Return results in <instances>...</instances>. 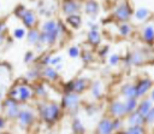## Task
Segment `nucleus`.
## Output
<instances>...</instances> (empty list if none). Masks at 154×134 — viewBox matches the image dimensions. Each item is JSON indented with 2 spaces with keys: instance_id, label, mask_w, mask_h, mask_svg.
I'll return each mask as SVG.
<instances>
[{
  "instance_id": "cd10ccee",
  "label": "nucleus",
  "mask_w": 154,
  "mask_h": 134,
  "mask_svg": "<svg viewBox=\"0 0 154 134\" xmlns=\"http://www.w3.org/2000/svg\"><path fill=\"white\" fill-rule=\"evenodd\" d=\"M153 105H154V103L150 100V98H149L148 95H146V97L138 99V104H137V109H136V110H137L142 116H146L147 112L152 109Z\"/></svg>"
},
{
  "instance_id": "c03bdc74",
  "label": "nucleus",
  "mask_w": 154,
  "mask_h": 134,
  "mask_svg": "<svg viewBox=\"0 0 154 134\" xmlns=\"http://www.w3.org/2000/svg\"><path fill=\"white\" fill-rule=\"evenodd\" d=\"M64 68H65V63L63 62V63H59V64H57L55 66H54V69L58 71V72H60L61 70H64Z\"/></svg>"
},
{
  "instance_id": "a19ab883",
  "label": "nucleus",
  "mask_w": 154,
  "mask_h": 134,
  "mask_svg": "<svg viewBox=\"0 0 154 134\" xmlns=\"http://www.w3.org/2000/svg\"><path fill=\"white\" fill-rule=\"evenodd\" d=\"M63 62H64V56H63V54H53V56H52V58H51L49 65L55 66L57 64L63 63Z\"/></svg>"
},
{
  "instance_id": "79ce46f5",
  "label": "nucleus",
  "mask_w": 154,
  "mask_h": 134,
  "mask_svg": "<svg viewBox=\"0 0 154 134\" xmlns=\"http://www.w3.org/2000/svg\"><path fill=\"white\" fill-rule=\"evenodd\" d=\"M7 122H8V120H7L4 115L0 113V132L4 130V129L7 127Z\"/></svg>"
},
{
  "instance_id": "7c9ffc66",
  "label": "nucleus",
  "mask_w": 154,
  "mask_h": 134,
  "mask_svg": "<svg viewBox=\"0 0 154 134\" xmlns=\"http://www.w3.org/2000/svg\"><path fill=\"white\" fill-rule=\"evenodd\" d=\"M106 62H107V65L111 66V68H117L122 64V56L119 53H109L106 58Z\"/></svg>"
},
{
  "instance_id": "49530a36",
  "label": "nucleus",
  "mask_w": 154,
  "mask_h": 134,
  "mask_svg": "<svg viewBox=\"0 0 154 134\" xmlns=\"http://www.w3.org/2000/svg\"><path fill=\"white\" fill-rule=\"evenodd\" d=\"M4 98H5V94H4V93L1 92V89H0V103L4 100Z\"/></svg>"
},
{
  "instance_id": "5701e85b",
  "label": "nucleus",
  "mask_w": 154,
  "mask_h": 134,
  "mask_svg": "<svg viewBox=\"0 0 154 134\" xmlns=\"http://www.w3.org/2000/svg\"><path fill=\"white\" fill-rule=\"evenodd\" d=\"M135 31H136L135 25H134L131 22L117 23V33H118V35H119L120 37H123V39L131 37Z\"/></svg>"
},
{
  "instance_id": "6e6552de",
  "label": "nucleus",
  "mask_w": 154,
  "mask_h": 134,
  "mask_svg": "<svg viewBox=\"0 0 154 134\" xmlns=\"http://www.w3.org/2000/svg\"><path fill=\"white\" fill-rule=\"evenodd\" d=\"M1 106H2V115L8 120V121H16L19 111H20V104L17 100H13L11 98L5 97L4 100L1 101Z\"/></svg>"
},
{
  "instance_id": "7ed1b4c3",
  "label": "nucleus",
  "mask_w": 154,
  "mask_h": 134,
  "mask_svg": "<svg viewBox=\"0 0 154 134\" xmlns=\"http://www.w3.org/2000/svg\"><path fill=\"white\" fill-rule=\"evenodd\" d=\"M132 13H134V7L130 0H116L112 7L111 17L112 21L117 24L123 22H131Z\"/></svg>"
},
{
  "instance_id": "dca6fc26",
  "label": "nucleus",
  "mask_w": 154,
  "mask_h": 134,
  "mask_svg": "<svg viewBox=\"0 0 154 134\" xmlns=\"http://www.w3.org/2000/svg\"><path fill=\"white\" fill-rule=\"evenodd\" d=\"M88 92L90 93V97H91L93 100H95V101L101 100L105 95V83H103V81L100 80V78L91 80Z\"/></svg>"
},
{
  "instance_id": "c9c22d12",
  "label": "nucleus",
  "mask_w": 154,
  "mask_h": 134,
  "mask_svg": "<svg viewBox=\"0 0 154 134\" xmlns=\"http://www.w3.org/2000/svg\"><path fill=\"white\" fill-rule=\"evenodd\" d=\"M82 106H84V111L89 117H91V116H94L99 112V107H97L96 103H88V104H84V105L82 104Z\"/></svg>"
},
{
  "instance_id": "1a4fd4ad",
  "label": "nucleus",
  "mask_w": 154,
  "mask_h": 134,
  "mask_svg": "<svg viewBox=\"0 0 154 134\" xmlns=\"http://www.w3.org/2000/svg\"><path fill=\"white\" fill-rule=\"evenodd\" d=\"M107 112L112 118H124L128 115L124 105V100L122 98L109 100L107 104Z\"/></svg>"
},
{
  "instance_id": "f03ea898",
  "label": "nucleus",
  "mask_w": 154,
  "mask_h": 134,
  "mask_svg": "<svg viewBox=\"0 0 154 134\" xmlns=\"http://www.w3.org/2000/svg\"><path fill=\"white\" fill-rule=\"evenodd\" d=\"M132 68H142L146 65L154 64V46L138 45L126 52Z\"/></svg>"
},
{
  "instance_id": "b1692460",
  "label": "nucleus",
  "mask_w": 154,
  "mask_h": 134,
  "mask_svg": "<svg viewBox=\"0 0 154 134\" xmlns=\"http://www.w3.org/2000/svg\"><path fill=\"white\" fill-rule=\"evenodd\" d=\"M40 72H41V66L37 63H34L32 65H29L23 78L29 83H34L40 80Z\"/></svg>"
},
{
  "instance_id": "473e14b6",
  "label": "nucleus",
  "mask_w": 154,
  "mask_h": 134,
  "mask_svg": "<svg viewBox=\"0 0 154 134\" xmlns=\"http://www.w3.org/2000/svg\"><path fill=\"white\" fill-rule=\"evenodd\" d=\"M81 51H82V48H81L79 46H77V45H72V46H70V47L67 48L66 53H67V57H69V58L76 60V59L79 58V56H81Z\"/></svg>"
},
{
  "instance_id": "aec40b11",
  "label": "nucleus",
  "mask_w": 154,
  "mask_h": 134,
  "mask_svg": "<svg viewBox=\"0 0 154 134\" xmlns=\"http://www.w3.org/2000/svg\"><path fill=\"white\" fill-rule=\"evenodd\" d=\"M85 42L95 49L102 43V34L100 33V30H88L85 34Z\"/></svg>"
},
{
  "instance_id": "4be33fe9",
  "label": "nucleus",
  "mask_w": 154,
  "mask_h": 134,
  "mask_svg": "<svg viewBox=\"0 0 154 134\" xmlns=\"http://www.w3.org/2000/svg\"><path fill=\"white\" fill-rule=\"evenodd\" d=\"M64 23L66 24V27H67L69 29L78 30V29H81L82 25L84 24V21H83V17H82L81 13H75V14L66 16Z\"/></svg>"
},
{
  "instance_id": "6ab92c4d",
  "label": "nucleus",
  "mask_w": 154,
  "mask_h": 134,
  "mask_svg": "<svg viewBox=\"0 0 154 134\" xmlns=\"http://www.w3.org/2000/svg\"><path fill=\"white\" fill-rule=\"evenodd\" d=\"M32 89H34V94L35 98H37L38 100H43V99H48L49 95V87L47 85V82L38 80L36 82L32 83Z\"/></svg>"
},
{
  "instance_id": "f704fd0d",
  "label": "nucleus",
  "mask_w": 154,
  "mask_h": 134,
  "mask_svg": "<svg viewBox=\"0 0 154 134\" xmlns=\"http://www.w3.org/2000/svg\"><path fill=\"white\" fill-rule=\"evenodd\" d=\"M137 104H138V99H137V98L124 99V105H125V109H126V112H128V113L135 111V110L137 109Z\"/></svg>"
},
{
  "instance_id": "72a5a7b5",
  "label": "nucleus",
  "mask_w": 154,
  "mask_h": 134,
  "mask_svg": "<svg viewBox=\"0 0 154 134\" xmlns=\"http://www.w3.org/2000/svg\"><path fill=\"white\" fill-rule=\"evenodd\" d=\"M123 134H146V128H144V126L125 127L123 130Z\"/></svg>"
},
{
  "instance_id": "8fccbe9b",
  "label": "nucleus",
  "mask_w": 154,
  "mask_h": 134,
  "mask_svg": "<svg viewBox=\"0 0 154 134\" xmlns=\"http://www.w3.org/2000/svg\"><path fill=\"white\" fill-rule=\"evenodd\" d=\"M0 89H1V85H0Z\"/></svg>"
},
{
  "instance_id": "3c124183",
  "label": "nucleus",
  "mask_w": 154,
  "mask_h": 134,
  "mask_svg": "<svg viewBox=\"0 0 154 134\" xmlns=\"http://www.w3.org/2000/svg\"><path fill=\"white\" fill-rule=\"evenodd\" d=\"M0 6H1V5H0Z\"/></svg>"
},
{
  "instance_id": "ddd939ff",
  "label": "nucleus",
  "mask_w": 154,
  "mask_h": 134,
  "mask_svg": "<svg viewBox=\"0 0 154 134\" xmlns=\"http://www.w3.org/2000/svg\"><path fill=\"white\" fill-rule=\"evenodd\" d=\"M101 6L97 0H83L82 1V12L89 19H96L100 14Z\"/></svg>"
},
{
  "instance_id": "9d476101",
  "label": "nucleus",
  "mask_w": 154,
  "mask_h": 134,
  "mask_svg": "<svg viewBox=\"0 0 154 134\" xmlns=\"http://www.w3.org/2000/svg\"><path fill=\"white\" fill-rule=\"evenodd\" d=\"M59 11L64 17L75 14V13H81L82 12V0H60Z\"/></svg>"
},
{
  "instance_id": "9b49d317",
  "label": "nucleus",
  "mask_w": 154,
  "mask_h": 134,
  "mask_svg": "<svg viewBox=\"0 0 154 134\" xmlns=\"http://www.w3.org/2000/svg\"><path fill=\"white\" fill-rule=\"evenodd\" d=\"M134 85H135V91H136V98L141 99V98L148 95L154 82L149 76H141L134 82Z\"/></svg>"
},
{
  "instance_id": "f3484780",
  "label": "nucleus",
  "mask_w": 154,
  "mask_h": 134,
  "mask_svg": "<svg viewBox=\"0 0 154 134\" xmlns=\"http://www.w3.org/2000/svg\"><path fill=\"white\" fill-rule=\"evenodd\" d=\"M40 80H42V81H45V82L55 83V82L60 81V72H58V71L54 69V66H52V65L41 66Z\"/></svg>"
},
{
  "instance_id": "2f4dec72",
  "label": "nucleus",
  "mask_w": 154,
  "mask_h": 134,
  "mask_svg": "<svg viewBox=\"0 0 154 134\" xmlns=\"http://www.w3.org/2000/svg\"><path fill=\"white\" fill-rule=\"evenodd\" d=\"M11 35H12V39H13V40H17V41L24 40V39H25V35H26V29H25L23 25L16 27V28L12 30Z\"/></svg>"
},
{
  "instance_id": "4468645a",
  "label": "nucleus",
  "mask_w": 154,
  "mask_h": 134,
  "mask_svg": "<svg viewBox=\"0 0 154 134\" xmlns=\"http://www.w3.org/2000/svg\"><path fill=\"white\" fill-rule=\"evenodd\" d=\"M35 120H36V115L29 107H24V109L22 107L19 113H18V116H17V118H16V121H17V123H18V126L20 128H28V127L32 126Z\"/></svg>"
},
{
  "instance_id": "393cba45",
  "label": "nucleus",
  "mask_w": 154,
  "mask_h": 134,
  "mask_svg": "<svg viewBox=\"0 0 154 134\" xmlns=\"http://www.w3.org/2000/svg\"><path fill=\"white\" fill-rule=\"evenodd\" d=\"M119 97L124 99L129 98H136V91H135V85L134 82H125L120 86L119 88Z\"/></svg>"
},
{
  "instance_id": "f257e3e1",
  "label": "nucleus",
  "mask_w": 154,
  "mask_h": 134,
  "mask_svg": "<svg viewBox=\"0 0 154 134\" xmlns=\"http://www.w3.org/2000/svg\"><path fill=\"white\" fill-rule=\"evenodd\" d=\"M36 110L41 121H43L47 124H55L63 116L60 104L58 101L49 99L38 100L36 103Z\"/></svg>"
},
{
  "instance_id": "20e7f679",
  "label": "nucleus",
  "mask_w": 154,
  "mask_h": 134,
  "mask_svg": "<svg viewBox=\"0 0 154 134\" xmlns=\"http://www.w3.org/2000/svg\"><path fill=\"white\" fill-rule=\"evenodd\" d=\"M59 104H60V107H61L63 111L69 112L73 117V116H77V113L81 110L82 98L77 93H73V92H64L61 94V98H60Z\"/></svg>"
},
{
  "instance_id": "c756f323",
  "label": "nucleus",
  "mask_w": 154,
  "mask_h": 134,
  "mask_svg": "<svg viewBox=\"0 0 154 134\" xmlns=\"http://www.w3.org/2000/svg\"><path fill=\"white\" fill-rule=\"evenodd\" d=\"M37 57H38V54H37V52L35 49H28L23 54V63L25 65H28V66L32 65L34 63H36Z\"/></svg>"
},
{
  "instance_id": "ea45409f",
  "label": "nucleus",
  "mask_w": 154,
  "mask_h": 134,
  "mask_svg": "<svg viewBox=\"0 0 154 134\" xmlns=\"http://www.w3.org/2000/svg\"><path fill=\"white\" fill-rule=\"evenodd\" d=\"M144 122H146V126H149V124H154V105L152 106V109L147 112V115L144 116Z\"/></svg>"
},
{
  "instance_id": "a211bd4d",
  "label": "nucleus",
  "mask_w": 154,
  "mask_h": 134,
  "mask_svg": "<svg viewBox=\"0 0 154 134\" xmlns=\"http://www.w3.org/2000/svg\"><path fill=\"white\" fill-rule=\"evenodd\" d=\"M112 117L109 116H103L99 120L96 124V134H113V122Z\"/></svg>"
},
{
  "instance_id": "e433bc0d",
  "label": "nucleus",
  "mask_w": 154,
  "mask_h": 134,
  "mask_svg": "<svg viewBox=\"0 0 154 134\" xmlns=\"http://www.w3.org/2000/svg\"><path fill=\"white\" fill-rule=\"evenodd\" d=\"M111 53V51H109V46H99L97 48H95V54H96V57L97 58H102V59H106L107 58V56Z\"/></svg>"
},
{
  "instance_id": "4c0bfd02",
  "label": "nucleus",
  "mask_w": 154,
  "mask_h": 134,
  "mask_svg": "<svg viewBox=\"0 0 154 134\" xmlns=\"http://www.w3.org/2000/svg\"><path fill=\"white\" fill-rule=\"evenodd\" d=\"M112 122H113V132L114 133L124 129V126H125L124 118H113Z\"/></svg>"
},
{
  "instance_id": "a18cd8bd",
  "label": "nucleus",
  "mask_w": 154,
  "mask_h": 134,
  "mask_svg": "<svg viewBox=\"0 0 154 134\" xmlns=\"http://www.w3.org/2000/svg\"><path fill=\"white\" fill-rule=\"evenodd\" d=\"M148 97H149V98H150V100L154 103V85H153L152 89L149 91V93H148Z\"/></svg>"
},
{
  "instance_id": "58836bf2",
  "label": "nucleus",
  "mask_w": 154,
  "mask_h": 134,
  "mask_svg": "<svg viewBox=\"0 0 154 134\" xmlns=\"http://www.w3.org/2000/svg\"><path fill=\"white\" fill-rule=\"evenodd\" d=\"M88 28V30H100V23L96 21V19H89L84 23Z\"/></svg>"
},
{
  "instance_id": "c85d7f7f",
  "label": "nucleus",
  "mask_w": 154,
  "mask_h": 134,
  "mask_svg": "<svg viewBox=\"0 0 154 134\" xmlns=\"http://www.w3.org/2000/svg\"><path fill=\"white\" fill-rule=\"evenodd\" d=\"M71 129L75 134H84L85 133V127L83 121L78 116H73L71 121Z\"/></svg>"
},
{
  "instance_id": "423d86ee",
  "label": "nucleus",
  "mask_w": 154,
  "mask_h": 134,
  "mask_svg": "<svg viewBox=\"0 0 154 134\" xmlns=\"http://www.w3.org/2000/svg\"><path fill=\"white\" fill-rule=\"evenodd\" d=\"M138 39L143 45L154 46V14L144 23L138 25Z\"/></svg>"
},
{
  "instance_id": "de8ad7c7",
  "label": "nucleus",
  "mask_w": 154,
  "mask_h": 134,
  "mask_svg": "<svg viewBox=\"0 0 154 134\" xmlns=\"http://www.w3.org/2000/svg\"><path fill=\"white\" fill-rule=\"evenodd\" d=\"M2 112V106H1V103H0V113Z\"/></svg>"
},
{
  "instance_id": "0eeeda50",
  "label": "nucleus",
  "mask_w": 154,
  "mask_h": 134,
  "mask_svg": "<svg viewBox=\"0 0 154 134\" xmlns=\"http://www.w3.org/2000/svg\"><path fill=\"white\" fill-rule=\"evenodd\" d=\"M17 91H18V103L19 104H28L31 100H34L35 94L32 89V85L26 82L24 78L16 82Z\"/></svg>"
},
{
  "instance_id": "09e8293b",
  "label": "nucleus",
  "mask_w": 154,
  "mask_h": 134,
  "mask_svg": "<svg viewBox=\"0 0 154 134\" xmlns=\"http://www.w3.org/2000/svg\"><path fill=\"white\" fill-rule=\"evenodd\" d=\"M1 134H11V133H1Z\"/></svg>"
},
{
  "instance_id": "a878e982",
  "label": "nucleus",
  "mask_w": 154,
  "mask_h": 134,
  "mask_svg": "<svg viewBox=\"0 0 154 134\" xmlns=\"http://www.w3.org/2000/svg\"><path fill=\"white\" fill-rule=\"evenodd\" d=\"M40 28L38 27H35V28H31V29H26V35H25V41L29 46H32L35 47L37 43H38V40H40Z\"/></svg>"
},
{
  "instance_id": "412c9836",
  "label": "nucleus",
  "mask_w": 154,
  "mask_h": 134,
  "mask_svg": "<svg viewBox=\"0 0 154 134\" xmlns=\"http://www.w3.org/2000/svg\"><path fill=\"white\" fill-rule=\"evenodd\" d=\"M125 121V126L126 127H132V126H146L144 122V116H142L137 110L128 113L124 117Z\"/></svg>"
},
{
  "instance_id": "f8f14e48",
  "label": "nucleus",
  "mask_w": 154,
  "mask_h": 134,
  "mask_svg": "<svg viewBox=\"0 0 154 134\" xmlns=\"http://www.w3.org/2000/svg\"><path fill=\"white\" fill-rule=\"evenodd\" d=\"M18 19L20 21L22 25L25 29H31V28L38 27V23H40L37 12L32 8H29V7H25V10L23 11V13L20 14V17Z\"/></svg>"
},
{
  "instance_id": "37998d69",
  "label": "nucleus",
  "mask_w": 154,
  "mask_h": 134,
  "mask_svg": "<svg viewBox=\"0 0 154 134\" xmlns=\"http://www.w3.org/2000/svg\"><path fill=\"white\" fill-rule=\"evenodd\" d=\"M8 40V36H7V31H0V47L4 46L6 43V41Z\"/></svg>"
},
{
  "instance_id": "2eb2a0df",
  "label": "nucleus",
  "mask_w": 154,
  "mask_h": 134,
  "mask_svg": "<svg viewBox=\"0 0 154 134\" xmlns=\"http://www.w3.org/2000/svg\"><path fill=\"white\" fill-rule=\"evenodd\" d=\"M153 16V12L146 7V6H140V7H136L134 8V13H132V17H131V23L135 25H140L142 23H144L147 19H149L150 17Z\"/></svg>"
},
{
  "instance_id": "bb28decb",
  "label": "nucleus",
  "mask_w": 154,
  "mask_h": 134,
  "mask_svg": "<svg viewBox=\"0 0 154 134\" xmlns=\"http://www.w3.org/2000/svg\"><path fill=\"white\" fill-rule=\"evenodd\" d=\"M79 59L82 60V63L84 65H90L96 60V54H95V49L89 47V48H82L81 51V56Z\"/></svg>"
},
{
  "instance_id": "39448f33",
  "label": "nucleus",
  "mask_w": 154,
  "mask_h": 134,
  "mask_svg": "<svg viewBox=\"0 0 154 134\" xmlns=\"http://www.w3.org/2000/svg\"><path fill=\"white\" fill-rule=\"evenodd\" d=\"M91 80L85 76H77L64 83V92H73L77 94H84L88 92Z\"/></svg>"
}]
</instances>
